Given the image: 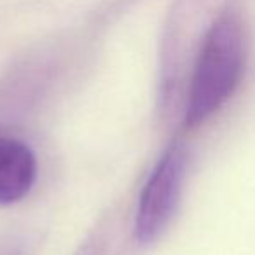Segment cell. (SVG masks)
<instances>
[{
    "label": "cell",
    "mask_w": 255,
    "mask_h": 255,
    "mask_svg": "<svg viewBox=\"0 0 255 255\" xmlns=\"http://www.w3.org/2000/svg\"><path fill=\"white\" fill-rule=\"evenodd\" d=\"M247 67V35L234 14H222L206 33L187 93L184 126L196 129L236 93Z\"/></svg>",
    "instance_id": "6da1fadb"
},
{
    "label": "cell",
    "mask_w": 255,
    "mask_h": 255,
    "mask_svg": "<svg viewBox=\"0 0 255 255\" xmlns=\"http://www.w3.org/2000/svg\"><path fill=\"white\" fill-rule=\"evenodd\" d=\"M189 150L184 142H173L147 178L135 215V238L142 245L157 241L180 206L187 178Z\"/></svg>",
    "instance_id": "7a4b0ae2"
},
{
    "label": "cell",
    "mask_w": 255,
    "mask_h": 255,
    "mask_svg": "<svg viewBox=\"0 0 255 255\" xmlns=\"http://www.w3.org/2000/svg\"><path fill=\"white\" fill-rule=\"evenodd\" d=\"M37 159L21 140L0 136V205H12L33 187Z\"/></svg>",
    "instance_id": "3957f363"
},
{
    "label": "cell",
    "mask_w": 255,
    "mask_h": 255,
    "mask_svg": "<svg viewBox=\"0 0 255 255\" xmlns=\"http://www.w3.org/2000/svg\"><path fill=\"white\" fill-rule=\"evenodd\" d=\"M0 255H25L23 245L14 238H2L0 240Z\"/></svg>",
    "instance_id": "277c9868"
}]
</instances>
